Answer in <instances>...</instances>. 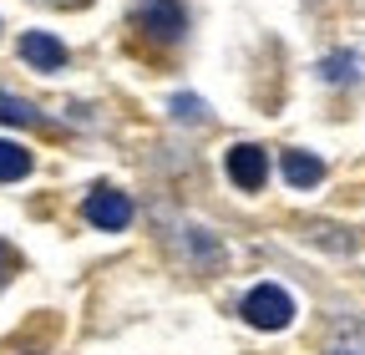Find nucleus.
Here are the masks:
<instances>
[{
    "label": "nucleus",
    "instance_id": "1",
    "mask_svg": "<svg viewBox=\"0 0 365 355\" xmlns=\"http://www.w3.org/2000/svg\"><path fill=\"white\" fill-rule=\"evenodd\" d=\"M132 26L148 41H158V46H178L182 31H188V11H182V0H137Z\"/></svg>",
    "mask_w": 365,
    "mask_h": 355
},
{
    "label": "nucleus",
    "instance_id": "2",
    "mask_svg": "<svg viewBox=\"0 0 365 355\" xmlns=\"http://www.w3.org/2000/svg\"><path fill=\"white\" fill-rule=\"evenodd\" d=\"M244 320L254 330H284L294 320V294L279 289V284H259L244 294Z\"/></svg>",
    "mask_w": 365,
    "mask_h": 355
},
{
    "label": "nucleus",
    "instance_id": "3",
    "mask_svg": "<svg viewBox=\"0 0 365 355\" xmlns=\"http://www.w3.org/2000/svg\"><path fill=\"white\" fill-rule=\"evenodd\" d=\"M228 178H234V188L259 193V188H264V178H269V158H264V148H254V143L228 148Z\"/></svg>",
    "mask_w": 365,
    "mask_h": 355
},
{
    "label": "nucleus",
    "instance_id": "4",
    "mask_svg": "<svg viewBox=\"0 0 365 355\" xmlns=\"http://www.w3.org/2000/svg\"><path fill=\"white\" fill-rule=\"evenodd\" d=\"M127 218H132V198L127 193H117V188L86 193V224H97V229H127Z\"/></svg>",
    "mask_w": 365,
    "mask_h": 355
},
{
    "label": "nucleus",
    "instance_id": "5",
    "mask_svg": "<svg viewBox=\"0 0 365 355\" xmlns=\"http://www.w3.org/2000/svg\"><path fill=\"white\" fill-rule=\"evenodd\" d=\"M21 56L36 66V71H61L66 66V46L56 36H46V31H26L21 36Z\"/></svg>",
    "mask_w": 365,
    "mask_h": 355
},
{
    "label": "nucleus",
    "instance_id": "6",
    "mask_svg": "<svg viewBox=\"0 0 365 355\" xmlns=\"http://www.w3.org/2000/svg\"><path fill=\"white\" fill-rule=\"evenodd\" d=\"M284 178L294 188H314L319 178H325V163L309 158V153H284Z\"/></svg>",
    "mask_w": 365,
    "mask_h": 355
},
{
    "label": "nucleus",
    "instance_id": "7",
    "mask_svg": "<svg viewBox=\"0 0 365 355\" xmlns=\"http://www.w3.org/2000/svg\"><path fill=\"white\" fill-rule=\"evenodd\" d=\"M26 173H31V153L21 143L0 138V183H16V178H26Z\"/></svg>",
    "mask_w": 365,
    "mask_h": 355
},
{
    "label": "nucleus",
    "instance_id": "8",
    "mask_svg": "<svg viewBox=\"0 0 365 355\" xmlns=\"http://www.w3.org/2000/svg\"><path fill=\"white\" fill-rule=\"evenodd\" d=\"M0 122H16V127H41V112L11 92H0Z\"/></svg>",
    "mask_w": 365,
    "mask_h": 355
},
{
    "label": "nucleus",
    "instance_id": "9",
    "mask_svg": "<svg viewBox=\"0 0 365 355\" xmlns=\"http://www.w3.org/2000/svg\"><path fill=\"white\" fill-rule=\"evenodd\" d=\"M355 66H360V56H330L325 66H319V76H325V81H335V86H340V81H355V76H360Z\"/></svg>",
    "mask_w": 365,
    "mask_h": 355
},
{
    "label": "nucleus",
    "instance_id": "10",
    "mask_svg": "<svg viewBox=\"0 0 365 355\" xmlns=\"http://www.w3.org/2000/svg\"><path fill=\"white\" fill-rule=\"evenodd\" d=\"M203 112H208V107H203L198 97H173V117H178V122H203Z\"/></svg>",
    "mask_w": 365,
    "mask_h": 355
},
{
    "label": "nucleus",
    "instance_id": "11",
    "mask_svg": "<svg viewBox=\"0 0 365 355\" xmlns=\"http://www.w3.org/2000/svg\"><path fill=\"white\" fill-rule=\"evenodd\" d=\"M6 269H11V254H6V244H0V284H6Z\"/></svg>",
    "mask_w": 365,
    "mask_h": 355
}]
</instances>
